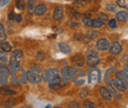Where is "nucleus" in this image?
<instances>
[{
    "mask_svg": "<svg viewBox=\"0 0 128 108\" xmlns=\"http://www.w3.org/2000/svg\"><path fill=\"white\" fill-rule=\"evenodd\" d=\"M36 57H38V59H40V60H44V57H46V55H44V53H42V52L38 51V54H36Z\"/></svg>",
    "mask_w": 128,
    "mask_h": 108,
    "instance_id": "nucleus-39",
    "label": "nucleus"
},
{
    "mask_svg": "<svg viewBox=\"0 0 128 108\" xmlns=\"http://www.w3.org/2000/svg\"><path fill=\"white\" fill-rule=\"evenodd\" d=\"M74 38H75L76 40L81 41V40L84 39V35H83L82 33H75V34H74Z\"/></svg>",
    "mask_w": 128,
    "mask_h": 108,
    "instance_id": "nucleus-37",
    "label": "nucleus"
},
{
    "mask_svg": "<svg viewBox=\"0 0 128 108\" xmlns=\"http://www.w3.org/2000/svg\"><path fill=\"white\" fill-rule=\"evenodd\" d=\"M14 20L16 21L17 23H20V22H22V16L18 15V14H15V16H14Z\"/></svg>",
    "mask_w": 128,
    "mask_h": 108,
    "instance_id": "nucleus-42",
    "label": "nucleus"
},
{
    "mask_svg": "<svg viewBox=\"0 0 128 108\" xmlns=\"http://www.w3.org/2000/svg\"><path fill=\"white\" fill-rule=\"evenodd\" d=\"M69 107H76V108H78V107H79V103H78V102H76V101L70 102V104H69Z\"/></svg>",
    "mask_w": 128,
    "mask_h": 108,
    "instance_id": "nucleus-43",
    "label": "nucleus"
},
{
    "mask_svg": "<svg viewBox=\"0 0 128 108\" xmlns=\"http://www.w3.org/2000/svg\"><path fill=\"white\" fill-rule=\"evenodd\" d=\"M96 48L98 50H106L110 47V42L106 38H100L98 41H96Z\"/></svg>",
    "mask_w": 128,
    "mask_h": 108,
    "instance_id": "nucleus-5",
    "label": "nucleus"
},
{
    "mask_svg": "<svg viewBox=\"0 0 128 108\" xmlns=\"http://www.w3.org/2000/svg\"><path fill=\"white\" fill-rule=\"evenodd\" d=\"M86 5V0H75L73 2V6L76 8H82Z\"/></svg>",
    "mask_w": 128,
    "mask_h": 108,
    "instance_id": "nucleus-19",
    "label": "nucleus"
},
{
    "mask_svg": "<svg viewBox=\"0 0 128 108\" xmlns=\"http://www.w3.org/2000/svg\"><path fill=\"white\" fill-rule=\"evenodd\" d=\"M84 16H85V17H89V18H91V16H92V12L89 10V11H87V12L84 14Z\"/></svg>",
    "mask_w": 128,
    "mask_h": 108,
    "instance_id": "nucleus-44",
    "label": "nucleus"
},
{
    "mask_svg": "<svg viewBox=\"0 0 128 108\" xmlns=\"http://www.w3.org/2000/svg\"><path fill=\"white\" fill-rule=\"evenodd\" d=\"M106 7V10H108L110 12H113V11L116 10V5L113 4V3H108Z\"/></svg>",
    "mask_w": 128,
    "mask_h": 108,
    "instance_id": "nucleus-30",
    "label": "nucleus"
},
{
    "mask_svg": "<svg viewBox=\"0 0 128 108\" xmlns=\"http://www.w3.org/2000/svg\"><path fill=\"white\" fill-rule=\"evenodd\" d=\"M68 25H69L71 28H76V27H79V23L76 21V19H73L72 21L68 22Z\"/></svg>",
    "mask_w": 128,
    "mask_h": 108,
    "instance_id": "nucleus-33",
    "label": "nucleus"
},
{
    "mask_svg": "<svg viewBox=\"0 0 128 108\" xmlns=\"http://www.w3.org/2000/svg\"><path fill=\"white\" fill-rule=\"evenodd\" d=\"M86 1H87V0H86ZM88 1H91V0H88Z\"/></svg>",
    "mask_w": 128,
    "mask_h": 108,
    "instance_id": "nucleus-48",
    "label": "nucleus"
},
{
    "mask_svg": "<svg viewBox=\"0 0 128 108\" xmlns=\"http://www.w3.org/2000/svg\"><path fill=\"white\" fill-rule=\"evenodd\" d=\"M98 19H100V21H102V22H106V21H108V16L106 15V14H104V13H98Z\"/></svg>",
    "mask_w": 128,
    "mask_h": 108,
    "instance_id": "nucleus-35",
    "label": "nucleus"
},
{
    "mask_svg": "<svg viewBox=\"0 0 128 108\" xmlns=\"http://www.w3.org/2000/svg\"><path fill=\"white\" fill-rule=\"evenodd\" d=\"M14 16H15V14H14L13 12H11V13L9 14V17H8L9 20H14Z\"/></svg>",
    "mask_w": 128,
    "mask_h": 108,
    "instance_id": "nucleus-45",
    "label": "nucleus"
},
{
    "mask_svg": "<svg viewBox=\"0 0 128 108\" xmlns=\"http://www.w3.org/2000/svg\"><path fill=\"white\" fill-rule=\"evenodd\" d=\"M16 7L19 10L25 9V1L24 0H16Z\"/></svg>",
    "mask_w": 128,
    "mask_h": 108,
    "instance_id": "nucleus-26",
    "label": "nucleus"
},
{
    "mask_svg": "<svg viewBox=\"0 0 128 108\" xmlns=\"http://www.w3.org/2000/svg\"><path fill=\"white\" fill-rule=\"evenodd\" d=\"M112 85L114 86V88H115L116 90H118V91H120V92H124V91L126 90L123 81L120 80V79H118V78H117V79H114V80L112 81Z\"/></svg>",
    "mask_w": 128,
    "mask_h": 108,
    "instance_id": "nucleus-7",
    "label": "nucleus"
},
{
    "mask_svg": "<svg viewBox=\"0 0 128 108\" xmlns=\"http://www.w3.org/2000/svg\"><path fill=\"white\" fill-rule=\"evenodd\" d=\"M93 55H96V51L93 50V49H89L87 51V56H93Z\"/></svg>",
    "mask_w": 128,
    "mask_h": 108,
    "instance_id": "nucleus-41",
    "label": "nucleus"
},
{
    "mask_svg": "<svg viewBox=\"0 0 128 108\" xmlns=\"http://www.w3.org/2000/svg\"><path fill=\"white\" fill-rule=\"evenodd\" d=\"M108 27H110V29H115V28L117 27L116 21H115L114 19H112V20H110V21H108Z\"/></svg>",
    "mask_w": 128,
    "mask_h": 108,
    "instance_id": "nucleus-31",
    "label": "nucleus"
},
{
    "mask_svg": "<svg viewBox=\"0 0 128 108\" xmlns=\"http://www.w3.org/2000/svg\"><path fill=\"white\" fill-rule=\"evenodd\" d=\"M49 89L52 91H59L62 89V85L60 83H55V84H49Z\"/></svg>",
    "mask_w": 128,
    "mask_h": 108,
    "instance_id": "nucleus-20",
    "label": "nucleus"
},
{
    "mask_svg": "<svg viewBox=\"0 0 128 108\" xmlns=\"http://www.w3.org/2000/svg\"><path fill=\"white\" fill-rule=\"evenodd\" d=\"M88 93H89L88 89H83L80 93H79V96H80L81 98H85V97L88 95Z\"/></svg>",
    "mask_w": 128,
    "mask_h": 108,
    "instance_id": "nucleus-34",
    "label": "nucleus"
},
{
    "mask_svg": "<svg viewBox=\"0 0 128 108\" xmlns=\"http://www.w3.org/2000/svg\"><path fill=\"white\" fill-rule=\"evenodd\" d=\"M70 14L72 15V17L74 18V19H78L79 17H81V14L78 12V11H76V10H73V9H71L70 10Z\"/></svg>",
    "mask_w": 128,
    "mask_h": 108,
    "instance_id": "nucleus-32",
    "label": "nucleus"
},
{
    "mask_svg": "<svg viewBox=\"0 0 128 108\" xmlns=\"http://www.w3.org/2000/svg\"><path fill=\"white\" fill-rule=\"evenodd\" d=\"M127 18H128V14H127V12H125V11H120V12L116 13V19H117L118 21H120V22L126 21Z\"/></svg>",
    "mask_w": 128,
    "mask_h": 108,
    "instance_id": "nucleus-18",
    "label": "nucleus"
},
{
    "mask_svg": "<svg viewBox=\"0 0 128 108\" xmlns=\"http://www.w3.org/2000/svg\"><path fill=\"white\" fill-rule=\"evenodd\" d=\"M8 1H9V0H1V1H0V5L3 6V5H5V4H7Z\"/></svg>",
    "mask_w": 128,
    "mask_h": 108,
    "instance_id": "nucleus-46",
    "label": "nucleus"
},
{
    "mask_svg": "<svg viewBox=\"0 0 128 108\" xmlns=\"http://www.w3.org/2000/svg\"><path fill=\"white\" fill-rule=\"evenodd\" d=\"M121 78H122V81H125L128 83V67L124 68L121 72Z\"/></svg>",
    "mask_w": 128,
    "mask_h": 108,
    "instance_id": "nucleus-25",
    "label": "nucleus"
},
{
    "mask_svg": "<svg viewBox=\"0 0 128 108\" xmlns=\"http://www.w3.org/2000/svg\"><path fill=\"white\" fill-rule=\"evenodd\" d=\"M87 65L91 68H94L96 67V65L100 63V58L96 56V55H93V56H87Z\"/></svg>",
    "mask_w": 128,
    "mask_h": 108,
    "instance_id": "nucleus-8",
    "label": "nucleus"
},
{
    "mask_svg": "<svg viewBox=\"0 0 128 108\" xmlns=\"http://www.w3.org/2000/svg\"><path fill=\"white\" fill-rule=\"evenodd\" d=\"M58 47H59V49H60V51H61L62 53L69 54V53L71 52V48H70V46H69L67 43H65V42H60V43L58 44Z\"/></svg>",
    "mask_w": 128,
    "mask_h": 108,
    "instance_id": "nucleus-16",
    "label": "nucleus"
},
{
    "mask_svg": "<svg viewBox=\"0 0 128 108\" xmlns=\"http://www.w3.org/2000/svg\"><path fill=\"white\" fill-rule=\"evenodd\" d=\"M27 78H28V81L30 83H32V84H40L44 80V77L42 75V71L38 68H32V69H31L28 72Z\"/></svg>",
    "mask_w": 128,
    "mask_h": 108,
    "instance_id": "nucleus-2",
    "label": "nucleus"
},
{
    "mask_svg": "<svg viewBox=\"0 0 128 108\" xmlns=\"http://www.w3.org/2000/svg\"><path fill=\"white\" fill-rule=\"evenodd\" d=\"M92 22H93V20L89 17H84L82 19V23L87 27H92Z\"/></svg>",
    "mask_w": 128,
    "mask_h": 108,
    "instance_id": "nucleus-22",
    "label": "nucleus"
},
{
    "mask_svg": "<svg viewBox=\"0 0 128 108\" xmlns=\"http://www.w3.org/2000/svg\"><path fill=\"white\" fill-rule=\"evenodd\" d=\"M15 104H16V100L13 99V98H9L8 100L5 101L4 106H5V107H12V106H14Z\"/></svg>",
    "mask_w": 128,
    "mask_h": 108,
    "instance_id": "nucleus-24",
    "label": "nucleus"
},
{
    "mask_svg": "<svg viewBox=\"0 0 128 108\" xmlns=\"http://www.w3.org/2000/svg\"><path fill=\"white\" fill-rule=\"evenodd\" d=\"M71 62L74 66H77V67H82L84 66L85 64V59L84 57L80 55V54H77V55H74L72 58H71Z\"/></svg>",
    "mask_w": 128,
    "mask_h": 108,
    "instance_id": "nucleus-3",
    "label": "nucleus"
},
{
    "mask_svg": "<svg viewBox=\"0 0 128 108\" xmlns=\"http://www.w3.org/2000/svg\"><path fill=\"white\" fill-rule=\"evenodd\" d=\"M28 9H29L30 13H32V11L34 10V0H29L28 1Z\"/></svg>",
    "mask_w": 128,
    "mask_h": 108,
    "instance_id": "nucleus-28",
    "label": "nucleus"
},
{
    "mask_svg": "<svg viewBox=\"0 0 128 108\" xmlns=\"http://www.w3.org/2000/svg\"><path fill=\"white\" fill-rule=\"evenodd\" d=\"M42 77L49 84H55V83L61 82L60 72L58 69H55V68H50V69H48L46 71H44Z\"/></svg>",
    "mask_w": 128,
    "mask_h": 108,
    "instance_id": "nucleus-1",
    "label": "nucleus"
},
{
    "mask_svg": "<svg viewBox=\"0 0 128 108\" xmlns=\"http://www.w3.org/2000/svg\"><path fill=\"white\" fill-rule=\"evenodd\" d=\"M23 57V52L20 49L14 50L11 54V63H18Z\"/></svg>",
    "mask_w": 128,
    "mask_h": 108,
    "instance_id": "nucleus-6",
    "label": "nucleus"
},
{
    "mask_svg": "<svg viewBox=\"0 0 128 108\" xmlns=\"http://www.w3.org/2000/svg\"><path fill=\"white\" fill-rule=\"evenodd\" d=\"M98 32L96 31H90L87 32V34H85L84 35V39L85 40H93L94 38H96V36H98Z\"/></svg>",
    "mask_w": 128,
    "mask_h": 108,
    "instance_id": "nucleus-15",
    "label": "nucleus"
},
{
    "mask_svg": "<svg viewBox=\"0 0 128 108\" xmlns=\"http://www.w3.org/2000/svg\"><path fill=\"white\" fill-rule=\"evenodd\" d=\"M84 76H85V73H84L83 70L78 69V68H76V69H72V68H71L70 77L74 78V77H84Z\"/></svg>",
    "mask_w": 128,
    "mask_h": 108,
    "instance_id": "nucleus-13",
    "label": "nucleus"
},
{
    "mask_svg": "<svg viewBox=\"0 0 128 108\" xmlns=\"http://www.w3.org/2000/svg\"><path fill=\"white\" fill-rule=\"evenodd\" d=\"M121 50H122V47H121V45H120L117 41L113 42L112 45L110 46V52L112 54H113V55L119 54V53L121 52Z\"/></svg>",
    "mask_w": 128,
    "mask_h": 108,
    "instance_id": "nucleus-10",
    "label": "nucleus"
},
{
    "mask_svg": "<svg viewBox=\"0 0 128 108\" xmlns=\"http://www.w3.org/2000/svg\"><path fill=\"white\" fill-rule=\"evenodd\" d=\"M63 8L61 7V6H57L55 9H54V12H53V19L54 20H56V21H58V20H61L62 19V17H63Z\"/></svg>",
    "mask_w": 128,
    "mask_h": 108,
    "instance_id": "nucleus-12",
    "label": "nucleus"
},
{
    "mask_svg": "<svg viewBox=\"0 0 128 108\" xmlns=\"http://www.w3.org/2000/svg\"><path fill=\"white\" fill-rule=\"evenodd\" d=\"M7 79H8V73H1L0 72V84L6 83Z\"/></svg>",
    "mask_w": 128,
    "mask_h": 108,
    "instance_id": "nucleus-27",
    "label": "nucleus"
},
{
    "mask_svg": "<svg viewBox=\"0 0 128 108\" xmlns=\"http://www.w3.org/2000/svg\"><path fill=\"white\" fill-rule=\"evenodd\" d=\"M7 38V35L5 34L4 31H0V42H3L4 40H6Z\"/></svg>",
    "mask_w": 128,
    "mask_h": 108,
    "instance_id": "nucleus-38",
    "label": "nucleus"
},
{
    "mask_svg": "<svg viewBox=\"0 0 128 108\" xmlns=\"http://www.w3.org/2000/svg\"><path fill=\"white\" fill-rule=\"evenodd\" d=\"M0 31H4V27L2 24H0Z\"/></svg>",
    "mask_w": 128,
    "mask_h": 108,
    "instance_id": "nucleus-47",
    "label": "nucleus"
},
{
    "mask_svg": "<svg viewBox=\"0 0 128 108\" xmlns=\"http://www.w3.org/2000/svg\"><path fill=\"white\" fill-rule=\"evenodd\" d=\"M100 95L104 99H106V100H110L112 99V93L108 89H106L104 87H102L100 89Z\"/></svg>",
    "mask_w": 128,
    "mask_h": 108,
    "instance_id": "nucleus-11",
    "label": "nucleus"
},
{
    "mask_svg": "<svg viewBox=\"0 0 128 108\" xmlns=\"http://www.w3.org/2000/svg\"><path fill=\"white\" fill-rule=\"evenodd\" d=\"M48 10V7L46 4L42 3V4H38L36 7H34V13L38 16H42L44 15Z\"/></svg>",
    "mask_w": 128,
    "mask_h": 108,
    "instance_id": "nucleus-9",
    "label": "nucleus"
},
{
    "mask_svg": "<svg viewBox=\"0 0 128 108\" xmlns=\"http://www.w3.org/2000/svg\"><path fill=\"white\" fill-rule=\"evenodd\" d=\"M117 5L121 8L128 9V0H117Z\"/></svg>",
    "mask_w": 128,
    "mask_h": 108,
    "instance_id": "nucleus-23",
    "label": "nucleus"
},
{
    "mask_svg": "<svg viewBox=\"0 0 128 108\" xmlns=\"http://www.w3.org/2000/svg\"><path fill=\"white\" fill-rule=\"evenodd\" d=\"M0 72L1 73H8V68L2 64H0Z\"/></svg>",
    "mask_w": 128,
    "mask_h": 108,
    "instance_id": "nucleus-40",
    "label": "nucleus"
},
{
    "mask_svg": "<svg viewBox=\"0 0 128 108\" xmlns=\"http://www.w3.org/2000/svg\"><path fill=\"white\" fill-rule=\"evenodd\" d=\"M84 106H85V107H89V108H94L95 107V104H94L92 101L86 100V101L84 102Z\"/></svg>",
    "mask_w": 128,
    "mask_h": 108,
    "instance_id": "nucleus-36",
    "label": "nucleus"
},
{
    "mask_svg": "<svg viewBox=\"0 0 128 108\" xmlns=\"http://www.w3.org/2000/svg\"><path fill=\"white\" fill-rule=\"evenodd\" d=\"M0 61L1 62H4V63H6V62L8 61V57H7V55L4 53V51H2L1 49H0Z\"/></svg>",
    "mask_w": 128,
    "mask_h": 108,
    "instance_id": "nucleus-29",
    "label": "nucleus"
},
{
    "mask_svg": "<svg viewBox=\"0 0 128 108\" xmlns=\"http://www.w3.org/2000/svg\"><path fill=\"white\" fill-rule=\"evenodd\" d=\"M0 49L2 50V51H4V52H10L11 50H12V45L9 43V42H7V41H3V42H1V44H0Z\"/></svg>",
    "mask_w": 128,
    "mask_h": 108,
    "instance_id": "nucleus-17",
    "label": "nucleus"
},
{
    "mask_svg": "<svg viewBox=\"0 0 128 108\" xmlns=\"http://www.w3.org/2000/svg\"><path fill=\"white\" fill-rule=\"evenodd\" d=\"M0 93L3 95H15L17 92L10 86H2L0 88Z\"/></svg>",
    "mask_w": 128,
    "mask_h": 108,
    "instance_id": "nucleus-4",
    "label": "nucleus"
},
{
    "mask_svg": "<svg viewBox=\"0 0 128 108\" xmlns=\"http://www.w3.org/2000/svg\"><path fill=\"white\" fill-rule=\"evenodd\" d=\"M102 26H104V22L100 21V19L93 20V22H92V27H94V28H102Z\"/></svg>",
    "mask_w": 128,
    "mask_h": 108,
    "instance_id": "nucleus-21",
    "label": "nucleus"
},
{
    "mask_svg": "<svg viewBox=\"0 0 128 108\" xmlns=\"http://www.w3.org/2000/svg\"><path fill=\"white\" fill-rule=\"evenodd\" d=\"M70 72H71V68L70 67H64L61 70V76L63 78L64 83L67 82V80L70 78Z\"/></svg>",
    "mask_w": 128,
    "mask_h": 108,
    "instance_id": "nucleus-14",
    "label": "nucleus"
}]
</instances>
